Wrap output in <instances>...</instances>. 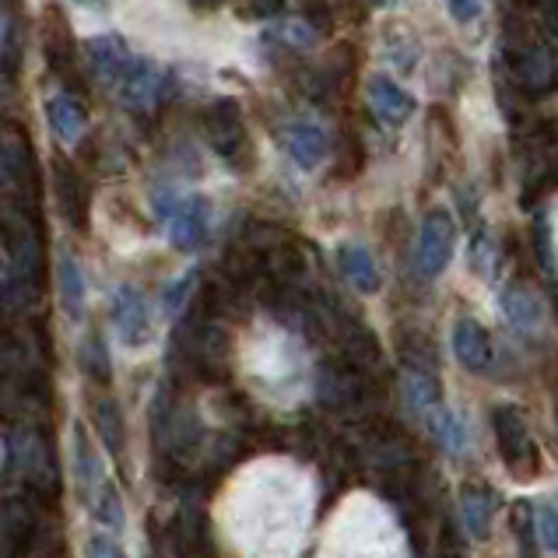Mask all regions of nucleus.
<instances>
[{
  "mask_svg": "<svg viewBox=\"0 0 558 558\" xmlns=\"http://www.w3.org/2000/svg\"><path fill=\"white\" fill-rule=\"evenodd\" d=\"M316 509L310 471L284 457L239 468L215 502V527L235 558H299Z\"/></svg>",
  "mask_w": 558,
  "mask_h": 558,
  "instance_id": "1",
  "label": "nucleus"
},
{
  "mask_svg": "<svg viewBox=\"0 0 558 558\" xmlns=\"http://www.w3.org/2000/svg\"><path fill=\"white\" fill-rule=\"evenodd\" d=\"M239 369L246 387L278 411H292L310 390V359L281 327L253 330L239 352Z\"/></svg>",
  "mask_w": 558,
  "mask_h": 558,
  "instance_id": "2",
  "label": "nucleus"
},
{
  "mask_svg": "<svg viewBox=\"0 0 558 558\" xmlns=\"http://www.w3.org/2000/svg\"><path fill=\"white\" fill-rule=\"evenodd\" d=\"M316 558H411L401 523L369 492H355L330 513Z\"/></svg>",
  "mask_w": 558,
  "mask_h": 558,
  "instance_id": "3",
  "label": "nucleus"
},
{
  "mask_svg": "<svg viewBox=\"0 0 558 558\" xmlns=\"http://www.w3.org/2000/svg\"><path fill=\"white\" fill-rule=\"evenodd\" d=\"M506 71L520 88V95H531V99H541V95L558 88V53L551 46H541L531 39L506 46Z\"/></svg>",
  "mask_w": 558,
  "mask_h": 558,
  "instance_id": "4",
  "label": "nucleus"
},
{
  "mask_svg": "<svg viewBox=\"0 0 558 558\" xmlns=\"http://www.w3.org/2000/svg\"><path fill=\"white\" fill-rule=\"evenodd\" d=\"M453 246H457V226L450 211H442V207L428 211L418 232V275L428 281L439 278L453 257Z\"/></svg>",
  "mask_w": 558,
  "mask_h": 558,
  "instance_id": "5",
  "label": "nucleus"
},
{
  "mask_svg": "<svg viewBox=\"0 0 558 558\" xmlns=\"http://www.w3.org/2000/svg\"><path fill=\"white\" fill-rule=\"evenodd\" d=\"M88 60H92V71L113 88H120V82L131 74V68L137 63V57L131 53V46H126L120 36H113V32L88 39Z\"/></svg>",
  "mask_w": 558,
  "mask_h": 558,
  "instance_id": "6",
  "label": "nucleus"
},
{
  "mask_svg": "<svg viewBox=\"0 0 558 558\" xmlns=\"http://www.w3.org/2000/svg\"><path fill=\"white\" fill-rule=\"evenodd\" d=\"M369 109L376 113L379 123L404 126L414 113V99H411V92H404L393 82V77L376 74V77H369Z\"/></svg>",
  "mask_w": 558,
  "mask_h": 558,
  "instance_id": "7",
  "label": "nucleus"
},
{
  "mask_svg": "<svg viewBox=\"0 0 558 558\" xmlns=\"http://www.w3.org/2000/svg\"><path fill=\"white\" fill-rule=\"evenodd\" d=\"M162 88H166L162 68H158V63H151V60H137L134 68H131V74H126L123 82H120L117 95H120L126 106L148 109L158 99V95H162Z\"/></svg>",
  "mask_w": 558,
  "mask_h": 558,
  "instance_id": "8",
  "label": "nucleus"
},
{
  "mask_svg": "<svg viewBox=\"0 0 558 558\" xmlns=\"http://www.w3.org/2000/svg\"><path fill=\"white\" fill-rule=\"evenodd\" d=\"M207 229V204L201 197H183L172 204L169 211V239L177 243L180 250L197 246L204 239Z\"/></svg>",
  "mask_w": 558,
  "mask_h": 558,
  "instance_id": "9",
  "label": "nucleus"
},
{
  "mask_svg": "<svg viewBox=\"0 0 558 558\" xmlns=\"http://www.w3.org/2000/svg\"><path fill=\"white\" fill-rule=\"evenodd\" d=\"M453 355H457L460 365H464V369L482 373L488 365V359H492V341H488L485 327L477 320H460L453 327Z\"/></svg>",
  "mask_w": 558,
  "mask_h": 558,
  "instance_id": "10",
  "label": "nucleus"
},
{
  "mask_svg": "<svg viewBox=\"0 0 558 558\" xmlns=\"http://www.w3.org/2000/svg\"><path fill=\"white\" fill-rule=\"evenodd\" d=\"M284 148L299 169H316L327 158V134L316 123H292L284 131Z\"/></svg>",
  "mask_w": 558,
  "mask_h": 558,
  "instance_id": "11",
  "label": "nucleus"
},
{
  "mask_svg": "<svg viewBox=\"0 0 558 558\" xmlns=\"http://www.w3.org/2000/svg\"><path fill=\"white\" fill-rule=\"evenodd\" d=\"M46 120H50V131L63 145H74V141L85 134V109L74 95H63V92L53 95V99L46 102Z\"/></svg>",
  "mask_w": 558,
  "mask_h": 558,
  "instance_id": "12",
  "label": "nucleus"
},
{
  "mask_svg": "<svg viewBox=\"0 0 558 558\" xmlns=\"http://www.w3.org/2000/svg\"><path fill=\"white\" fill-rule=\"evenodd\" d=\"M341 270L348 275V281L355 284V289L362 292H376L379 289V270H376V260H373V253L359 246V243H344L341 246Z\"/></svg>",
  "mask_w": 558,
  "mask_h": 558,
  "instance_id": "13",
  "label": "nucleus"
},
{
  "mask_svg": "<svg viewBox=\"0 0 558 558\" xmlns=\"http://www.w3.org/2000/svg\"><path fill=\"white\" fill-rule=\"evenodd\" d=\"M502 310L509 316V324L520 327V330H537L541 320H545V310H541V299L527 289H520V284H513V289L502 292Z\"/></svg>",
  "mask_w": 558,
  "mask_h": 558,
  "instance_id": "14",
  "label": "nucleus"
},
{
  "mask_svg": "<svg viewBox=\"0 0 558 558\" xmlns=\"http://www.w3.org/2000/svg\"><path fill=\"white\" fill-rule=\"evenodd\" d=\"M211 137H215L218 151H226V155H232L239 145H243V123H239V109L232 102H221L215 109Z\"/></svg>",
  "mask_w": 558,
  "mask_h": 558,
  "instance_id": "15",
  "label": "nucleus"
},
{
  "mask_svg": "<svg viewBox=\"0 0 558 558\" xmlns=\"http://www.w3.org/2000/svg\"><path fill=\"white\" fill-rule=\"evenodd\" d=\"M436 436L442 442V450L464 453V446H468V425L460 422L450 408H436Z\"/></svg>",
  "mask_w": 558,
  "mask_h": 558,
  "instance_id": "16",
  "label": "nucleus"
},
{
  "mask_svg": "<svg viewBox=\"0 0 558 558\" xmlns=\"http://www.w3.org/2000/svg\"><path fill=\"white\" fill-rule=\"evenodd\" d=\"M464 520H468V531L471 537H488V523H492V502L482 492H468L464 496Z\"/></svg>",
  "mask_w": 558,
  "mask_h": 558,
  "instance_id": "17",
  "label": "nucleus"
},
{
  "mask_svg": "<svg viewBox=\"0 0 558 558\" xmlns=\"http://www.w3.org/2000/svg\"><path fill=\"white\" fill-rule=\"evenodd\" d=\"M537 531L548 551H558V502H545L537 509Z\"/></svg>",
  "mask_w": 558,
  "mask_h": 558,
  "instance_id": "18",
  "label": "nucleus"
},
{
  "mask_svg": "<svg viewBox=\"0 0 558 558\" xmlns=\"http://www.w3.org/2000/svg\"><path fill=\"white\" fill-rule=\"evenodd\" d=\"M404 390H408V401H411L414 411L428 408V401H433V387H428V379L418 376V373H411V376L404 379Z\"/></svg>",
  "mask_w": 558,
  "mask_h": 558,
  "instance_id": "19",
  "label": "nucleus"
},
{
  "mask_svg": "<svg viewBox=\"0 0 558 558\" xmlns=\"http://www.w3.org/2000/svg\"><path fill=\"white\" fill-rule=\"evenodd\" d=\"M450 14L460 25H471L482 14V0H450Z\"/></svg>",
  "mask_w": 558,
  "mask_h": 558,
  "instance_id": "20",
  "label": "nucleus"
},
{
  "mask_svg": "<svg viewBox=\"0 0 558 558\" xmlns=\"http://www.w3.org/2000/svg\"><path fill=\"white\" fill-rule=\"evenodd\" d=\"M281 11V0H246V14L253 19H267V14H278Z\"/></svg>",
  "mask_w": 558,
  "mask_h": 558,
  "instance_id": "21",
  "label": "nucleus"
},
{
  "mask_svg": "<svg viewBox=\"0 0 558 558\" xmlns=\"http://www.w3.org/2000/svg\"><path fill=\"white\" fill-rule=\"evenodd\" d=\"M71 4H77V8H102L106 0H71Z\"/></svg>",
  "mask_w": 558,
  "mask_h": 558,
  "instance_id": "22",
  "label": "nucleus"
},
{
  "mask_svg": "<svg viewBox=\"0 0 558 558\" xmlns=\"http://www.w3.org/2000/svg\"><path fill=\"white\" fill-rule=\"evenodd\" d=\"M376 4H393V0H376Z\"/></svg>",
  "mask_w": 558,
  "mask_h": 558,
  "instance_id": "23",
  "label": "nucleus"
},
{
  "mask_svg": "<svg viewBox=\"0 0 558 558\" xmlns=\"http://www.w3.org/2000/svg\"><path fill=\"white\" fill-rule=\"evenodd\" d=\"M204 4H211V0H204Z\"/></svg>",
  "mask_w": 558,
  "mask_h": 558,
  "instance_id": "24",
  "label": "nucleus"
}]
</instances>
